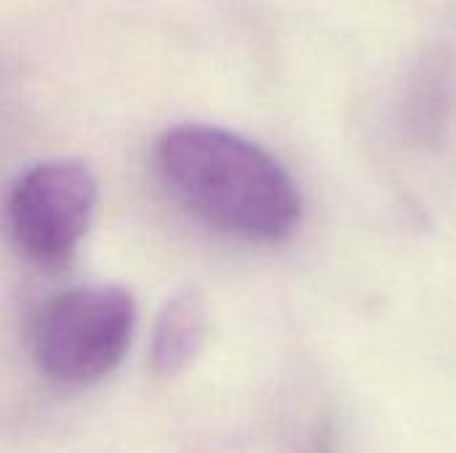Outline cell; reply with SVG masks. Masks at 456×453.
I'll use <instances>...</instances> for the list:
<instances>
[{
  "label": "cell",
  "instance_id": "cell-1",
  "mask_svg": "<svg viewBox=\"0 0 456 453\" xmlns=\"http://www.w3.org/2000/svg\"><path fill=\"white\" fill-rule=\"evenodd\" d=\"M155 168L195 219L230 238L278 243L302 222V195L291 174L235 131L174 125L158 139Z\"/></svg>",
  "mask_w": 456,
  "mask_h": 453
},
{
  "label": "cell",
  "instance_id": "cell-3",
  "mask_svg": "<svg viewBox=\"0 0 456 453\" xmlns=\"http://www.w3.org/2000/svg\"><path fill=\"white\" fill-rule=\"evenodd\" d=\"M99 203V182L83 160L56 158L27 168L5 203L8 232L19 254L37 270H64Z\"/></svg>",
  "mask_w": 456,
  "mask_h": 453
},
{
  "label": "cell",
  "instance_id": "cell-4",
  "mask_svg": "<svg viewBox=\"0 0 456 453\" xmlns=\"http://www.w3.org/2000/svg\"><path fill=\"white\" fill-rule=\"evenodd\" d=\"M208 336V310L198 288L187 286L176 291L160 310L152 331V368L163 379H174L187 371Z\"/></svg>",
  "mask_w": 456,
  "mask_h": 453
},
{
  "label": "cell",
  "instance_id": "cell-2",
  "mask_svg": "<svg viewBox=\"0 0 456 453\" xmlns=\"http://www.w3.org/2000/svg\"><path fill=\"white\" fill-rule=\"evenodd\" d=\"M136 328V304L118 286H80L51 299L35 320L32 355L56 384L86 387L112 374Z\"/></svg>",
  "mask_w": 456,
  "mask_h": 453
}]
</instances>
